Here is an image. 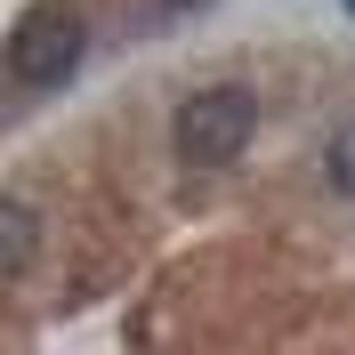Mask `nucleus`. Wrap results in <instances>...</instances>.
Returning a JSON list of instances; mask_svg holds the SVG:
<instances>
[{"label":"nucleus","instance_id":"obj_1","mask_svg":"<svg viewBox=\"0 0 355 355\" xmlns=\"http://www.w3.org/2000/svg\"><path fill=\"white\" fill-rule=\"evenodd\" d=\"M170 137H178V162H194V170H226V162L259 137V97H250V89H234V81L194 89V97L178 105Z\"/></svg>","mask_w":355,"mask_h":355},{"label":"nucleus","instance_id":"obj_2","mask_svg":"<svg viewBox=\"0 0 355 355\" xmlns=\"http://www.w3.org/2000/svg\"><path fill=\"white\" fill-rule=\"evenodd\" d=\"M81 49H89L81 8L33 0L17 17V33H8V73H17V89H65L73 73H81Z\"/></svg>","mask_w":355,"mask_h":355},{"label":"nucleus","instance_id":"obj_3","mask_svg":"<svg viewBox=\"0 0 355 355\" xmlns=\"http://www.w3.org/2000/svg\"><path fill=\"white\" fill-rule=\"evenodd\" d=\"M33 234H41V218H33V202H0V275H24L33 266Z\"/></svg>","mask_w":355,"mask_h":355},{"label":"nucleus","instance_id":"obj_4","mask_svg":"<svg viewBox=\"0 0 355 355\" xmlns=\"http://www.w3.org/2000/svg\"><path fill=\"white\" fill-rule=\"evenodd\" d=\"M323 178L355 202V121H339V130H331V146H323Z\"/></svg>","mask_w":355,"mask_h":355},{"label":"nucleus","instance_id":"obj_5","mask_svg":"<svg viewBox=\"0 0 355 355\" xmlns=\"http://www.w3.org/2000/svg\"><path fill=\"white\" fill-rule=\"evenodd\" d=\"M146 8H154V17H186V8H194V0H146Z\"/></svg>","mask_w":355,"mask_h":355},{"label":"nucleus","instance_id":"obj_6","mask_svg":"<svg viewBox=\"0 0 355 355\" xmlns=\"http://www.w3.org/2000/svg\"><path fill=\"white\" fill-rule=\"evenodd\" d=\"M347 17H355V0H347Z\"/></svg>","mask_w":355,"mask_h":355}]
</instances>
